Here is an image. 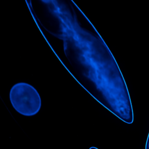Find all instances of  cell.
<instances>
[{
  "mask_svg": "<svg viewBox=\"0 0 149 149\" xmlns=\"http://www.w3.org/2000/svg\"><path fill=\"white\" fill-rule=\"evenodd\" d=\"M89 149H99L98 148H97V147H95V146H92V147H91L90 148H89Z\"/></svg>",
  "mask_w": 149,
  "mask_h": 149,
  "instance_id": "cell-3",
  "label": "cell"
},
{
  "mask_svg": "<svg viewBox=\"0 0 149 149\" xmlns=\"http://www.w3.org/2000/svg\"><path fill=\"white\" fill-rule=\"evenodd\" d=\"M9 98L17 112L26 116L37 114L40 110L42 100L36 89L26 83H18L11 88Z\"/></svg>",
  "mask_w": 149,
  "mask_h": 149,
  "instance_id": "cell-1",
  "label": "cell"
},
{
  "mask_svg": "<svg viewBox=\"0 0 149 149\" xmlns=\"http://www.w3.org/2000/svg\"><path fill=\"white\" fill-rule=\"evenodd\" d=\"M145 149H149V132L147 139H146V143Z\"/></svg>",
  "mask_w": 149,
  "mask_h": 149,
  "instance_id": "cell-2",
  "label": "cell"
}]
</instances>
